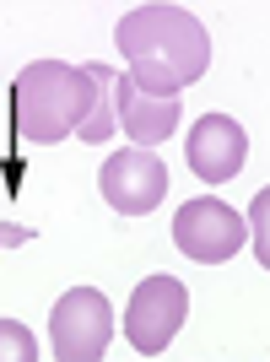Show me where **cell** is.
<instances>
[{
  "label": "cell",
  "mask_w": 270,
  "mask_h": 362,
  "mask_svg": "<svg viewBox=\"0 0 270 362\" xmlns=\"http://www.w3.org/2000/svg\"><path fill=\"white\" fill-rule=\"evenodd\" d=\"M114 38L130 60V81L146 92H179L211 71V33L184 6H135L119 16Z\"/></svg>",
  "instance_id": "6da1fadb"
},
{
  "label": "cell",
  "mask_w": 270,
  "mask_h": 362,
  "mask_svg": "<svg viewBox=\"0 0 270 362\" xmlns=\"http://www.w3.org/2000/svg\"><path fill=\"white\" fill-rule=\"evenodd\" d=\"M16 103V141L28 146H54L76 136L92 103V65H65V60H33L22 65L11 87Z\"/></svg>",
  "instance_id": "7a4b0ae2"
},
{
  "label": "cell",
  "mask_w": 270,
  "mask_h": 362,
  "mask_svg": "<svg viewBox=\"0 0 270 362\" xmlns=\"http://www.w3.org/2000/svg\"><path fill=\"white\" fill-rule=\"evenodd\" d=\"M114 341V308L98 287H71L49 308V346L60 362H92Z\"/></svg>",
  "instance_id": "3957f363"
},
{
  "label": "cell",
  "mask_w": 270,
  "mask_h": 362,
  "mask_svg": "<svg viewBox=\"0 0 270 362\" xmlns=\"http://www.w3.org/2000/svg\"><path fill=\"white\" fill-rule=\"evenodd\" d=\"M189 319V292H184L179 276H146L141 287L130 292V308H124V335L141 357H163L173 346V335L184 330Z\"/></svg>",
  "instance_id": "277c9868"
},
{
  "label": "cell",
  "mask_w": 270,
  "mask_h": 362,
  "mask_svg": "<svg viewBox=\"0 0 270 362\" xmlns=\"http://www.w3.org/2000/svg\"><path fill=\"white\" fill-rule=\"evenodd\" d=\"M173 243L195 265H222L243 249V216L216 195H195L173 211Z\"/></svg>",
  "instance_id": "5b68a950"
},
{
  "label": "cell",
  "mask_w": 270,
  "mask_h": 362,
  "mask_svg": "<svg viewBox=\"0 0 270 362\" xmlns=\"http://www.w3.org/2000/svg\"><path fill=\"white\" fill-rule=\"evenodd\" d=\"M98 184H103V200L124 216H146L168 200V168H163V157L146 151V146L114 151V157L98 168Z\"/></svg>",
  "instance_id": "8992f818"
},
{
  "label": "cell",
  "mask_w": 270,
  "mask_h": 362,
  "mask_svg": "<svg viewBox=\"0 0 270 362\" xmlns=\"http://www.w3.org/2000/svg\"><path fill=\"white\" fill-rule=\"evenodd\" d=\"M184 157H189V168H195V179L227 184L243 168V157H249V136H243L238 119L206 114V119H195V130H189V141H184Z\"/></svg>",
  "instance_id": "52a82bcc"
},
{
  "label": "cell",
  "mask_w": 270,
  "mask_h": 362,
  "mask_svg": "<svg viewBox=\"0 0 270 362\" xmlns=\"http://www.w3.org/2000/svg\"><path fill=\"white\" fill-rule=\"evenodd\" d=\"M114 124L141 146H157L179 130V92H146L130 76H114Z\"/></svg>",
  "instance_id": "ba28073f"
},
{
  "label": "cell",
  "mask_w": 270,
  "mask_h": 362,
  "mask_svg": "<svg viewBox=\"0 0 270 362\" xmlns=\"http://www.w3.org/2000/svg\"><path fill=\"white\" fill-rule=\"evenodd\" d=\"M114 130H119V124H114V71H108V65H92V103H87V119H81L76 136L81 141H108Z\"/></svg>",
  "instance_id": "9c48e42d"
},
{
  "label": "cell",
  "mask_w": 270,
  "mask_h": 362,
  "mask_svg": "<svg viewBox=\"0 0 270 362\" xmlns=\"http://www.w3.org/2000/svg\"><path fill=\"white\" fill-rule=\"evenodd\" d=\"M33 357H38L33 330L16 325V319H0V362H33Z\"/></svg>",
  "instance_id": "30bf717a"
},
{
  "label": "cell",
  "mask_w": 270,
  "mask_h": 362,
  "mask_svg": "<svg viewBox=\"0 0 270 362\" xmlns=\"http://www.w3.org/2000/svg\"><path fill=\"white\" fill-rule=\"evenodd\" d=\"M33 227H0V249H11V243H28Z\"/></svg>",
  "instance_id": "8fae6325"
}]
</instances>
